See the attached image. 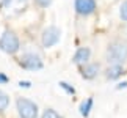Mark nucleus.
<instances>
[{
    "label": "nucleus",
    "mask_w": 127,
    "mask_h": 118,
    "mask_svg": "<svg viewBox=\"0 0 127 118\" xmlns=\"http://www.w3.org/2000/svg\"><path fill=\"white\" fill-rule=\"evenodd\" d=\"M105 58L110 65H113V63L123 65V63H126L127 61V43L119 41V39L111 41L105 51Z\"/></svg>",
    "instance_id": "f257e3e1"
},
{
    "label": "nucleus",
    "mask_w": 127,
    "mask_h": 118,
    "mask_svg": "<svg viewBox=\"0 0 127 118\" xmlns=\"http://www.w3.org/2000/svg\"><path fill=\"white\" fill-rule=\"evenodd\" d=\"M21 49V41H19L17 35L11 30H5L0 36V51L8 54V55H14Z\"/></svg>",
    "instance_id": "f03ea898"
},
{
    "label": "nucleus",
    "mask_w": 127,
    "mask_h": 118,
    "mask_svg": "<svg viewBox=\"0 0 127 118\" xmlns=\"http://www.w3.org/2000/svg\"><path fill=\"white\" fill-rule=\"evenodd\" d=\"M16 109L19 118H38V115H39L38 106L27 98H19L16 101Z\"/></svg>",
    "instance_id": "7ed1b4c3"
},
{
    "label": "nucleus",
    "mask_w": 127,
    "mask_h": 118,
    "mask_svg": "<svg viewBox=\"0 0 127 118\" xmlns=\"http://www.w3.org/2000/svg\"><path fill=\"white\" fill-rule=\"evenodd\" d=\"M19 65L27 71H39L44 68V61L42 58L35 52H25L22 54L19 58Z\"/></svg>",
    "instance_id": "20e7f679"
},
{
    "label": "nucleus",
    "mask_w": 127,
    "mask_h": 118,
    "mask_svg": "<svg viewBox=\"0 0 127 118\" xmlns=\"http://www.w3.org/2000/svg\"><path fill=\"white\" fill-rule=\"evenodd\" d=\"M61 39V30L55 25H49L47 28L42 30V35H41V44L42 47L46 49H50L53 46H57Z\"/></svg>",
    "instance_id": "39448f33"
},
{
    "label": "nucleus",
    "mask_w": 127,
    "mask_h": 118,
    "mask_svg": "<svg viewBox=\"0 0 127 118\" xmlns=\"http://www.w3.org/2000/svg\"><path fill=\"white\" fill-rule=\"evenodd\" d=\"M28 0H2L0 9L6 13V16H17L27 8Z\"/></svg>",
    "instance_id": "423d86ee"
},
{
    "label": "nucleus",
    "mask_w": 127,
    "mask_h": 118,
    "mask_svg": "<svg viewBox=\"0 0 127 118\" xmlns=\"http://www.w3.org/2000/svg\"><path fill=\"white\" fill-rule=\"evenodd\" d=\"M74 9L82 17H88L96 13L97 2L96 0H74Z\"/></svg>",
    "instance_id": "0eeeda50"
},
{
    "label": "nucleus",
    "mask_w": 127,
    "mask_h": 118,
    "mask_svg": "<svg viewBox=\"0 0 127 118\" xmlns=\"http://www.w3.org/2000/svg\"><path fill=\"white\" fill-rule=\"evenodd\" d=\"M100 72V65L97 61H88L86 65L80 66V76L85 79V80H93L99 76Z\"/></svg>",
    "instance_id": "6e6552de"
},
{
    "label": "nucleus",
    "mask_w": 127,
    "mask_h": 118,
    "mask_svg": "<svg viewBox=\"0 0 127 118\" xmlns=\"http://www.w3.org/2000/svg\"><path fill=\"white\" fill-rule=\"evenodd\" d=\"M90 58H91V49L86 47V46H82L75 51L74 57H72V61H74L77 66H83L90 61Z\"/></svg>",
    "instance_id": "1a4fd4ad"
},
{
    "label": "nucleus",
    "mask_w": 127,
    "mask_h": 118,
    "mask_svg": "<svg viewBox=\"0 0 127 118\" xmlns=\"http://www.w3.org/2000/svg\"><path fill=\"white\" fill-rule=\"evenodd\" d=\"M124 72H126V69H124L123 65L113 63V65H108V68L105 69V77L108 79V80H118Z\"/></svg>",
    "instance_id": "9d476101"
},
{
    "label": "nucleus",
    "mask_w": 127,
    "mask_h": 118,
    "mask_svg": "<svg viewBox=\"0 0 127 118\" xmlns=\"http://www.w3.org/2000/svg\"><path fill=\"white\" fill-rule=\"evenodd\" d=\"M93 104H94V99H93V98H86V99L80 104L79 112H80V115L83 117V118H88V117H90L91 109H93Z\"/></svg>",
    "instance_id": "9b49d317"
},
{
    "label": "nucleus",
    "mask_w": 127,
    "mask_h": 118,
    "mask_svg": "<svg viewBox=\"0 0 127 118\" xmlns=\"http://www.w3.org/2000/svg\"><path fill=\"white\" fill-rule=\"evenodd\" d=\"M8 106H9V96H8L5 91L0 90V114L6 110Z\"/></svg>",
    "instance_id": "f8f14e48"
},
{
    "label": "nucleus",
    "mask_w": 127,
    "mask_h": 118,
    "mask_svg": "<svg viewBox=\"0 0 127 118\" xmlns=\"http://www.w3.org/2000/svg\"><path fill=\"white\" fill-rule=\"evenodd\" d=\"M119 19L127 22V0H123V3L119 5Z\"/></svg>",
    "instance_id": "ddd939ff"
},
{
    "label": "nucleus",
    "mask_w": 127,
    "mask_h": 118,
    "mask_svg": "<svg viewBox=\"0 0 127 118\" xmlns=\"http://www.w3.org/2000/svg\"><path fill=\"white\" fill-rule=\"evenodd\" d=\"M58 85H60V88H63V90H64L67 95H71V96H74L75 95V88L71 85V83H67V82H64V80H61L60 83H58Z\"/></svg>",
    "instance_id": "4468645a"
},
{
    "label": "nucleus",
    "mask_w": 127,
    "mask_h": 118,
    "mask_svg": "<svg viewBox=\"0 0 127 118\" xmlns=\"http://www.w3.org/2000/svg\"><path fill=\"white\" fill-rule=\"evenodd\" d=\"M41 118H63V117L58 114L57 110H53V109H46V110L42 112Z\"/></svg>",
    "instance_id": "2eb2a0df"
},
{
    "label": "nucleus",
    "mask_w": 127,
    "mask_h": 118,
    "mask_svg": "<svg viewBox=\"0 0 127 118\" xmlns=\"http://www.w3.org/2000/svg\"><path fill=\"white\" fill-rule=\"evenodd\" d=\"M33 3H35L36 6H39V8H47V6H50L53 3V0H33Z\"/></svg>",
    "instance_id": "dca6fc26"
},
{
    "label": "nucleus",
    "mask_w": 127,
    "mask_h": 118,
    "mask_svg": "<svg viewBox=\"0 0 127 118\" xmlns=\"http://www.w3.org/2000/svg\"><path fill=\"white\" fill-rule=\"evenodd\" d=\"M19 87H21V88H30L32 82L30 80H21V82H19Z\"/></svg>",
    "instance_id": "f3484780"
},
{
    "label": "nucleus",
    "mask_w": 127,
    "mask_h": 118,
    "mask_svg": "<svg viewBox=\"0 0 127 118\" xmlns=\"http://www.w3.org/2000/svg\"><path fill=\"white\" fill-rule=\"evenodd\" d=\"M9 82V79L6 74H3V72H0V83H8Z\"/></svg>",
    "instance_id": "a211bd4d"
},
{
    "label": "nucleus",
    "mask_w": 127,
    "mask_h": 118,
    "mask_svg": "<svg viewBox=\"0 0 127 118\" xmlns=\"http://www.w3.org/2000/svg\"><path fill=\"white\" fill-rule=\"evenodd\" d=\"M123 88H127V82H119L116 85V90H123Z\"/></svg>",
    "instance_id": "6ab92c4d"
}]
</instances>
